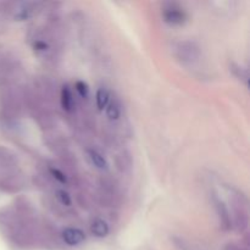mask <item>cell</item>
Listing matches in <instances>:
<instances>
[{
	"label": "cell",
	"mask_w": 250,
	"mask_h": 250,
	"mask_svg": "<svg viewBox=\"0 0 250 250\" xmlns=\"http://www.w3.org/2000/svg\"><path fill=\"white\" fill-rule=\"evenodd\" d=\"M88 156H89L92 164L98 168V170L104 171L109 168V163H107L106 158H105L102 153L95 150V149H89V150H88Z\"/></svg>",
	"instance_id": "6"
},
{
	"label": "cell",
	"mask_w": 250,
	"mask_h": 250,
	"mask_svg": "<svg viewBox=\"0 0 250 250\" xmlns=\"http://www.w3.org/2000/svg\"><path fill=\"white\" fill-rule=\"evenodd\" d=\"M62 241L65 242L67 246L70 247H76L82 244L85 241V233L80 229H76V227H68L62 231Z\"/></svg>",
	"instance_id": "3"
},
{
	"label": "cell",
	"mask_w": 250,
	"mask_h": 250,
	"mask_svg": "<svg viewBox=\"0 0 250 250\" xmlns=\"http://www.w3.org/2000/svg\"><path fill=\"white\" fill-rule=\"evenodd\" d=\"M215 203H216V210L222 226H224L225 229H231V216H229V209L224 204V202H221L219 198H215Z\"/></svg>",
	"instance_id": "5"
},
{
	"label": "cell",
	"mask_w": 250,
	"mask_h": 250,
	"mask_svg": "<svg viewBox=\"0 0 250 250\" xmlns=\"http://www.w3.org/2000/svg\"><path fill=\"white\" fill-rule=\"evenodd\" d=\"M60 103H61V107H62L66 112H71L73 110V106H75V100H73L72 90H71V88L68 87L67 84L63 85V87L61 88Z\"/></svg>",
	"instance_id": "4"
},
{
	"label": "cell",
	"mask_w": 250,
	"mask_h": 250,
	"mask_svg": "<svg viewBox=\"0 0 250 250\" xmlns=\"http://www.w3.org/2000/svg\"><path fill=\"white\" fill-rule=\"evenodd\" d=\"M34 49L38 51H45L48 50V44L43 41H37L36 43H34Z\"/></svg>",
	"instance_id": "15"
},
{
	"label": "cell",
	"mask_w": 250,
	"mask_h": 250,
	"mask_svg": "<svg viewBox=\"0 0 250 250\" xmlns=\"http://www.w3.org/2000/svg\"><path fill=\"white\" fill-rule=\"evenodd\" d=\"M164 21L166 23L171 24V26H181L185 24L187 21V15L180 7H168V9L164 10Z\"/></svg>",
	"instance_id": "2"
},
{
	"label": "cell",
	"mask_w": 250,
	"mask_h": 250,
	"mask_svg": "<svg viewBox=\"0 0 250 250\" xmlns=\"http://www.w3.org/2000/svg\"><path fill=\"white\" fill-rule=\"evenodd\" d=\"M95 104L99 111H104L110 104V92L106 88H99L95 94Z\"/></svg>",
	"instance_id": "8"
},
{
	"label": "cell",
	"mask_w": 250,
	"mask_h": 250,
	"mask_svg": "<svg viewBox=\"0 0 250 250\" xmlns=\"http://www.w3.org/2000/svg\"><path fill=\"white\" fill-rule=\"evenodd\" d=\"M56 198H58L59 202H60L62 205H65V207H71V205H72V199H71V195L68 194L66 190L59 189L58 192H56Z\"/></svg>",
	"instance_id": "12"
},
{
	"label": "cell",
	"mask_w": 250,
	"mask_h": 250,
	"mask_svg": "<svg viewBox=\"0 0 250 250\" xmlns=\"http://www.w3.org/2000/svg\"><path fill=\"white\" fill-rule=\"evenodd\" d=\"M105 112H106L107 119L111 120V121H117L121 116V110H120V106L116 103H110L106 109H105Z\"/></svg>",
	"instance_id": "10"
},
{
	"label": "cell",
	"mask_w": 250,
	"mask_h": 250,
	"mask_svg": "<svg viewBox=\"0 0 250 250\" xmlns=\"http://www.w3.org/2000/svg\"><path fill=\"white\" fill-rule=\"evenodd\" d=\"M90 231L98 238H105L110 233V226L103 219H97L90 226Z\"/></svg>",
	"instance_id": "7"
},
{
	"label": "cell",
	"mask_w": 250,
	"mask_h": 250,
	"mask_svg": "<svg viewBox=\"0 0 250 250\" xmlns=\"http://www.w3.org/2000/svg\"><path fill=\"white\" fill-rule=\"evenodd\" d=\"M50 173L51 176L58 181V182L62 183V185H66V183H67V177H66L65 173H63L61 170H59V168L50 167Z\"/></svg>",
	"instance_id": "14"
},
{
	"label": "cell",
	"mask_w": 250,
	"mask_h": 250,
	"mask_svg": "<svg viewBox=\"0 0 250 250\" xmlns=\"http://www.w3.org/2000/svg\"><path fill=\"white\" fill-rule=\"evenodd\" d=\"M32 5L33 4H21V6L15 12V19L19 21H24L32 16Z\"/></svg>",
	"instance_id": "9"
},
{
	"label": "cell",
	"mask_w": 250,
	"mask_h": 250,
	"mask_svg": "<svg viewBox=\"0 0 250 250\" xmlns=\"http://www.w3.org/2000/svg\"><path fill=\"white\" fill-rule=\"evenodd\" d=\"M75 88L81 97L88 98L90 89H89V85L87 84V82H84V81H77V82L75 83Z\"/></svg>",
	"instance_id": "13"
},
{
	"label": "cell",
	"mask_w": 250,
	"mask_h": 250,
	"mask_svg": "<svg viewBox=\"0 0 250 250\" xmlns=\"http://www.w3.org/2000/svg\"><path fill=\"white\" fill-rule=\"evenodd\" d=\"M232 71H233L234 75H236L239 80H243L244 83H246V84H248L249 76H248V71H247V68H244V67H242V66L236 65V63H234V65H232Z\"/></svg>",
	"instance_id": "11"
},
{
	"label": "cell",
	"mask_w": 250,
	"mask_h": 250,
	"mask_svg": "<svg viewBox=\"0 0 250 250\" xmlns=\"http://www.w3.org/2000/svg\"><path fill=\"white\" fill-rule=\"evenodd\" d=\"M177 56L183 62H194L199 58V50H198V46L194 43L183 42L178 45Z\"/></svg>",
	"instance_id": "1"
}]
</instances>
